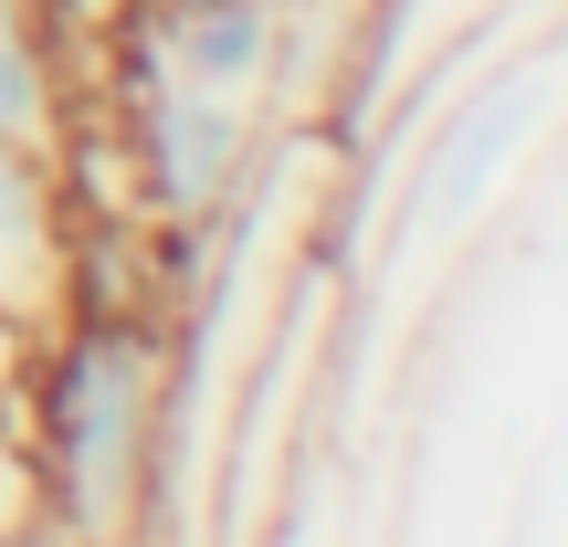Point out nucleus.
<instances>
[{
    "mask_svg": "<svg viewBox=\"0 0 568 547\" xmlns=\"http://www.w3.org/2000/svg\"><path fill=\"white\" fill-rule=\"evenodd\" d=\"M169 401V316L74 305L11 368V422L42 464L53 537H148V464Z\"/></svg>",
    "mask_w": 568,
    "mask_h": 547,
    "instance_id": "1",
    "label": "nucleus"
},
{
    "mask_svg": "<svg viewBox=\"0 0 568 547\" xmlns=\"http://www.w3.org/2000/svg\"><path fill=\"white\" fill-rule=\"evenodd\" d=\"M558 105H568V21L527 32L516 53H495L485 74L453 84V95L410 126L400 169H389V180H400V201H389V264H410V253H432V243L485 222L506 169L558 126Z\"/></svg>",
    "mask_w": 568,
    "mask_h": 547,
    "instance_id": "2",
    "label": "nucleus"
},
{
    "mask_svg": "<svg viewBox=\"0 0 568 547\" xmlns=\"http://www.w3.org/2000/svg\"><path fill=\"white\" fill-rule=\"evenodd\" d=\"M74 201H63L53 148H0V326L42 337L74 316Z\"/></svg>",
    "mask_w": 568,
    "mask_h": 547,
    "instance_id": "3",
    "label": "nucleus"
},
{
    "mask_svg": "<svg viewBox=\"0 0 568 547\" xmlns=\"http://www.w3.org/2000/svg\"><path fill=\"white\" fill-rule=\"evenodd\" d=\"M495 0H368V21H358V53H347V74H337V95H326V148H358L368 126L389 117V105L410 95V74H422L443 42H464L474 21H485Z\"/></svg>",
    "mask_w": 568,
    "mask_h": 547,
    "instance_id": "4",
    "label": "nucleus"
},
{
    "mask_svg": "<svg viewBox=\"0 0 568 547\" xmlns=\"http://www.w3.org/2000/svg\"><path fill=\"white\" fill-rule=\"evenodd\" d=\"M84 53L42 0H0V148H53L84 105Z\"/></svg>",
    "mask_w": 568,
    "mask_h": 547,
    "instance_id": "5",
    "label": "nucleus"
},
{
    "mask_svg": "<svg viewBox=\"0 0 568 547\" xmlns=\"http://www.w3.org/2000/svg\"><path fill=\"white\" fill-rule=\"evenodd\" d=\"M0 537H53V495H42V464L11 422V389H0Z\"/></svg>",
    "mask_w": 568,
    "mask_h": 547,
    "instance_id": "6",
    "label": "nucleus"
},
{
    "mask_svg": "<svg viewBox=\"0 0 568 547\" xmlns=\"http://www.w3.org/2000/svg\"><path fill=\"white\" fill-rule=\"evenodd\" d=\"M42 11H53L74 42H95V32H116V11H126V0H42Z\"/></svg>",
    "mask_w": 568,
    "mask_h": 547,
    "instance_id": "7",
    "label": "nucleus"
},
{
    "mask_svg": "<svg viewBox=\"0 0 568 547\" xmlns=\"http://www.w3.org/2000/svg\"><path fill=\"white\" fill-rule=\"evenodd\" d=\"M21 347H32V337H11V326H0V389H11V368H21Z\"/></svg>",
    "mask_w": 568,
    "mask_h": 547,
    "instance_id": "8",
    "label": "nucleus"
},
{
    "mask_svg": "<svg viewBox=\"0 0 568 547\" xmlns=\"http://www.w3.org/2000/svg\"><path fill=\"white\" fill-rule=\"evenodd\" d=\"M558 305H568V284H558Z\"/></svg>",
    "mask_w": 568,
    "mask_h": 547,
    "instance_id": "9",
    "label": "nucleus"
}]
</instances>
